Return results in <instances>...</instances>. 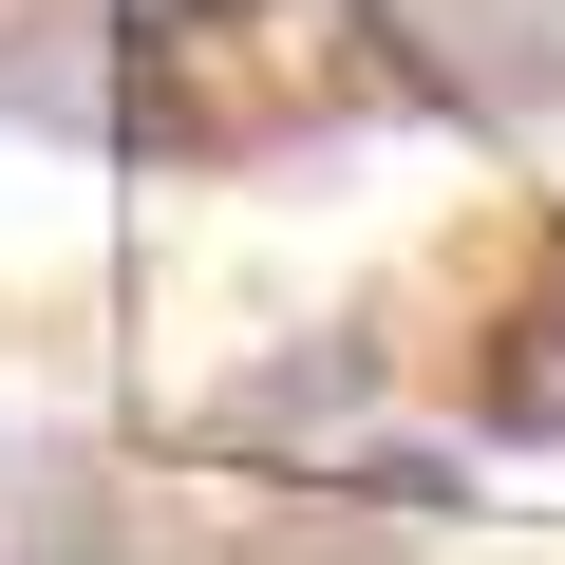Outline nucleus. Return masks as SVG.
Wrapping results in <instances>:
<instances>
[{
	"label": "nucleus",
	"instance_id": "nucleus-1",
	"mask_svg": "<svg viewBox=\"0 0 565 565\" xmlns=\"http://www.w3.org/2000/svg\"><path fill=\"white\" fill-rule=\"evenodd\" d=\"M0 132L20 151H132V20L114 0H0Z\"/></svg>",
	"mask_w": 565,
	"mask_h": 565
}]
</instances>
